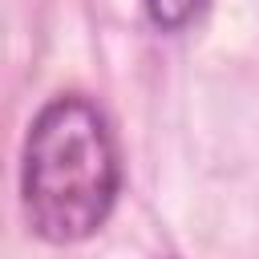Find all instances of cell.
<instances>
[{
    "instance_id": "1",
    "label": "cell",
    "mask_w": 259,
    "mask_h": 259,
    "mask_svg": "<svg viewBox=\"0 0 259 259\" xmlns=\"http://www.w3.org/2000/svg\"><path fill=\"white\" fill-rule=\"evenodd\" d=\"M121 194V158L105 113L61 93L45 101L20 150V202L28 227L45 243H81L105 227Z\"/></svg>"
},
{
    "instance_id": "2",
    "label": "cell",
    "mask_w": 259,
    "mask_h": 259,
    "mask_svg": "<svg viewBox=\"0 0 259 259\" xmlns=\"http://www.w3.org/2000/svg\"><path fill=\"white\" fill-rule=\"evenodd\" d=\"M206 4L210 0H146V16L162 32H182L206 12Z\"/></svg>"
}]
</instances>
